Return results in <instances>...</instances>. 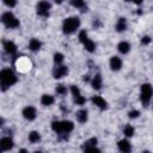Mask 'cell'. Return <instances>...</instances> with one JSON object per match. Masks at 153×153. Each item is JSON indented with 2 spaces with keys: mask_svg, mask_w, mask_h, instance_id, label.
Here are the masks:
<instances>
[{
  "mask_svg": "<svg viewBox=\"0 0 153 153\" xmlns=\"http://www.w3.org/2000/svg\"><path fill=\"white\" fill-rule=\"evenodd\" d=\"M139 115H140V112L137 110H133V111L129 112V117L130 118H136V117H139Z\"/></svg>",
  "mask_w": 153,
  "mask_h": 153,
  "instance_id": "31",
  "label": "cell"
},
{
  "mask_svg": "<svg viewBox=\"0 0 153 153\" xmlns=\"http://www.w3.org/2000/svg\"><path fill=\"white\" fill-rule=\"evenodd\" d=\"M4 48H5L6 53H8L10 55L16 54V51H17V45L11 41H5L4 42Z\"/></svg>",
  "mask_w": 153,
  "mask_h": 153,
  "instance_id": "13",
  "label": "cell"
},
{
  "mask_svg": "<svg viewBox=\"0 0 153 153\" xmlns=\"http://www.w3.org/2000/svg\"><path fill=\"white\" fill-rule=\"evenodd\" d=\"M1 22L5 24L6 27L8 29H14V27H18L19 26V20L14 17L13 13L11 12H5L2 16H1Z\"/></svg>",
  "mask_w": 153,
  "mask_h": 153,
  "instance_id": "5",
  "label": "cell"
},
{
  "mask_svg": "<svg viewBox=\"0 0 153 153\" xmlns=\"http://www.w3.org/2000/svg\"><path fill=\"white\" fill-rule=\"evenodd\" d=\"M123 131H124V135H126V136H133L135 130H134V127H131L130 124H127V126L124 127V130H123Z\"/></svg>",
  "mask_w": 153,
  "mask_h": 153,
  "instance_id": "25",
  "label": "cell"
},
{
  "mask_svg": "<svg viewBox=\"0 0 153 153\" xmlns=\"http://www.w3.org/2000/svg\"><path fill=\"white\" fill-rule=\"evenodd\" d=\"M126 1H131V2H134V4H136V5H140V4L142 2V0H126Z\"/></svg>",
  "mask_w": 153,
  "mask_h": 153,
  "instance_id": "33",
  "label": "cell"
},
{
  "mask_svg": "<svg viewBox=\"0 0 153 153\" xmlns=\"http://www.w3.org/2000/svg\"><path fill=\"white\" fill-rule=\"evenodd\" d=\"M92 103H93L96 106H98L100 110H105V109L108 108V103H106L100 96H94V97L92 98Z\"/></svg>",
  "mask_w": 153,
  "mask_h": 153,
  "instance_id": "12",
  "label": "cell"
},
{
  "mask_svg": "<svg viewBox=\"0 0 153 153\" xmlns=\"http://www.w3.org/2000/svg\"><path fill=\"white\" fill-rule=\"evenodd\" d=\"M71 92H72V94H73L74 102H75L78 105H84V104H85L86 99L80 94V90H79L75 85H72V86H71Z\"/></svg>",
  "mask_w": 153,
  "mask_h": 153,
  "instance_id": "7",
  "label": "cell"
},
{
  "mask_svg": "<svg viewBox=\"0 0 153 153\" xmlns=\"http://www.w3.org/2000/svg\"><path fill=\"white\" fill-rule=\"evenodd\" d=\"M17 66H18V69H20V71H27V69H30V62L26 59H24V57H22V59L18 60Z\"/></svg>",
  "mask_w": 153,
  "mask_h": 153,
  "instance_id": "17",
  "label": "cell"
},
{
  "mask_svg": "<svg viewBox=\"0 0 153 153\" xmlns=\"http://www.w3.org/2000/svg\"><path fill=\"white\" fill-rule=\"evenodd\" d=\"M23 116L29 120V121H32L36 118V109L33 106H26L24 110H23Z\"/></svg>",
  "mask_w": 153,
  "mask_h": 153,
  "instance_id": "10",
  "label": "cell"
},
{
  "mask_svg": "<svg viewBox=\"0 0 153 153\" xmlns=\"http://www.w3.org/2000/svg\"><path fill=\"white\" fill-rule=\"evenodd\" d=\"M68 73V68L63 65H57V67H55L54 69V78L55 79H60L62 76H65Z\"/></svg>",
  "mask_w": 153,
  "mask_h": 153,
  "instance_id": "9",
  "label": "cell"
},
{
  "mask_svg": "<svg viewBox=\"0 0 153 153\" xmlns=\"http://www.w3.org/2000/svg\"><path fill=\"white\" fill-rule=\"evenodd\" d=\"M13 147V141L10 137H2L0 140V148L1 151H10Z\"/></svg>",
  "mask_w": 153,
  "mask_h": 153,
  "instance_id": "11",
  "label": "cell"
},
{
  "mask_svg": "<svg viewBox=\"0 0 153 153\" xmlns=\"http://www.w3.org/2000/svg\"><path fill=\"white\" fill-rule=\"evenodd\" d=\"M54 62H55L56 65H61V63L63 62V55H62L61 53H56V54L54 55Z\"/></svg>",
  "mask_w": 153,
  "mask_h": 153,
  "instance_id": "28",
  "label": "cell"
},
{
  "mask_svg": "<svg viewBox=\"0 0 153 153\" xmlns=\"http://www.w3.org/2000/svg\"><path fill=\"white\" fill-rule=\"evenodd\" d=\"M126 29H127V20H126V18H120L117 24H116V30L118 32H122Z\"/></svg>",
  "mask_w": 153,
  "mask_h": 153,
  "instance_id": "20",
  "label": "cell"
},
{
  "mask_svg": "<svg viewBox=\"0 0 153 153\" xmlns=\"http://www.w3.org/2000/svg\"><path fill=\"white\" fill-rule=\"evenodd\" d=\"M50 7H51V6H50V4H49L48 1L42 0V1H39V2L37 4V6H36V12H37V14L41 16V17H48V16H49Z\"/></svg>",
  "mask_w": 153,
  "mask_h": 153,
  "instance_id": "6",
  "label": "cell"
},
{
  "mask_svg": "<svg viewBox=\"0 0 153 153\" xmlns=\"http://www.w3.org/2000/svg\"><path fill=\"white\" fill-rule=\"evenodd\" d=\"M82 149L85 152H99V149L97 148V139L92 137V139L85 141V143L82 146Z\"/></svg>",
  "mask_w": 153,
  "mask_h": 153,
  "instance_id": "8",
  "label": "cell"
},
{
  "mask_svg": "<svg viewBox=\"0 0 153 153\" xmlns=\"http://www.w3.org/2000/svg\"><path fill=\"white\" fill-rule=\"evenodd\" d=\"M118 149L121 151V152H124V153H128V152H130L131 151V147H130V143H129V141L128 140H120L118 141Z\"/></svg>",
  "mask_w": 153,
  "mask_h": 153,
  "instance_id": "14",
  "label": "cell"
},
{
  "mask_svg": "<svg viewBox=\"0 0 153 153\" xmlns=\"http://www.w3.org/2000/svg\"><path fill=\"white\" fill-rule=\"evenodd\" d=\"M0 81H1V90L6 91L10 86L17 82V76L10 68H5L0 72Z\"/></svg>",
  "mask_w": 153,
  "mask_h": 153,
  "instance_id": "1",
  "label": "cell"
},
{
  "mask_svg": "<svg viewBox=\"0 0 153 153\" xmlns=\"http://www.w3.org/2000/svg\"><path fill=\"white\" fill-rule=\"evenodd\" d=\"M117 49H118V51H120L121 54H127V53H129V50H130V44H129L128 42L122 41V42L118 43Z\"/></svg>",
  "mask_w": 153,
  "mask_h": 153,
  "instance_id": "16",
  "label": "cell"
},
{
  "mask_svg": "<svg viewBox=\"0 0 153 153\" xmlns=\"http://www.w3.org/2000/svg\"><path fill=\"white\" fill-rule=\"evenodd\" d=\"M56 93L60 96H65L67 93V87L65 85H57L56 87Z\"/></svg>",
  "mask_w": 153,
  "mask_h": 153,
  "instance_id": "27",
  "label": "cell"
},
{
  "mask_svg": "<svg viewBox=\"0 0 153 153\" xmlns=\"http://www.w3.org/2000/svg\"><path fill=\"white\" fill-rule=\"evenodd\" d=\"M84 80H85V81H88V75H85V76H84Z\"/></svg>",
  "mask_w": 153,
  "mask_h": 153,
  "instance_id": "34",
  "label": "cell"
},
{
  "mask_svg": "<svg viewBox=\"0 0 153 153\" xmlns=\"http://www.w3.org/2000/svg\"><path fill=\"white\" fill-rule=\"evenodd\" d=\"M39 140H41L39 133H37V131H31V133L29 134V141H30L31 143H36V142H38Z\"/></svg>",
  "mask_w": 153,
  "mask_h": 153,
  "instance_id": "24",
  "label": "cell"
},
{
  "mask_svg": "<svg viewBox=\"0 0 153 153\" xmlns=\"http://www.w3.org/2000/svg\"><path fill=\"white\" fill-rule=\"evenodd\" d=\"M153 94V88L151 86V84H142L141 85V93H140V98H141V103L143 104V106H147Z\"/></svg>",
  "mask_w": 153,
  "mask_h": 153,
  "instance_id": "4",
  "label": "cell"
},
{
  "mask_svg": "<svg viewBox=\"0 0 153 153\" xmlns=\"http://www.w3.org/2000/svg\"><path fill=\"white\" fill-rule=\"evenodd\" d=\"M51 128L57 134H68L73 130L74 124L71 121H54L51 123Z\"/></svg>",
  "mask_w": 153,
  "mask_h": 153,
  "instance_id": "2",
  "label": "cell"
},
{
  "mask_svg": "<svg viewBox=\"0 0 153 153\" xmlns=\"http://www.w3.org/2000/svg\"><path fill=\"white\" fill-rule=\"evenodd\" d=\"M41 103H42L43 105H45V106L51 105V104L54 103V97L50 96V94H43L42 98H41Z\"/></svg>",
  "mask_w": 153,
  "mask_h": 153,
  "instance_id": "22",
  "label": "cell"
},
{
  "mask_svg": "<svg viewBox=\"0 0 153 153\" xmlns=\"http://www.w3.org/2000/svg\"><path fill=\"white\" fill-rule=\"evenodd\" d=\"M55 2H56V4H61V2H62V0H55Z\"/></svg>",
  "mask_w": 153,
  "mask_h": 153,
  "instance_id": "35",
  "label": "cell"
},
{
  "mask_svg": "<svg viewBox=\"0 0 153 153\" xmlns=\"http://www.w3.org/2000/svg\"><path fill=\"white\" fill-rule=\"evenodd\" d=\"M41 45H42V43H41L38 39H36V38H32V39L30 41V43H29V48H30V50H32V51H37V50L41 48Z\"/></svg>",
  "mask_w": 153,
  "mask_h": 153,
  "instance_id": "21",
  "label": "cell"
},
{
  "mask_svg": "<svg viewBox=\"0 0 153 153\" xmlns=\"http://www.w3.org/2000/svg\"><path fill=\"white\" fill-rule=\"evenodd\" d=\"M75 117H76V120H78L80 123H85V122L87 121V111H86L85 109H81V110L76 111Z\"/></svg>",
  "mask_w": 153,
  "mask_h": 153,
  "instance_id": "18",
  "label": "cell"
},
{
  "mask_svg": "<svg viewBox=\"0 0 153 153\" xmlns=\"http://www.w3.org/2000/svg\"><path fill=\"white\" fill-rule=\"evenodd\" d=\"M87 38H88V37H87L86 31H84V30H82V31H80V32H79V41H80L81 43H84Z\"/></svg>",
  "mask_w": 153,
  "mask_h": 153,
  "instance_id": "29",
  "label": "cell"
},
{
  "mask_svg": "<svg viewBox=\"0 0 153 153\" xmlns=\"http://www.w3.org/2000/svg\"><path fill=\"white\" fill-rule=\"evenodd\" d=\"M151 42V38L148 37V36H145V37H142V39H141V43L142 44H148Z\"/></svg>",
  "mask_w": 153,
  "mask_h": 153,
  "instance_id": "32",
  "label": "cell"
},
{
  "mask_svg": "<svg viewBox=\"0 0 153 153\" xmlns=\"http://www.w3.org/2000/svg\"><path fill=\"white\" fill-rule=\"evenodd\" d=\"M110 67H111L112 71H118V69H121V67H122V61H121V59L117 57V56H112L111 60H110Z\"/></svg>",
  "mask_w": 153,
  "mask_h": 153,
  "instance_id": "15",
  "label": "cell"
},
{
  "mask_svg": "<svg viewBox=\"0 0 153 153\" xmlns=\"http://www.w3.org/2000/svg\"><path fill=\"white\" fill-rule=\"evenodd\" d=\"M79 25H80V19L78 17H69L65 19L62 24V30L65 33H72L79 27Z\"/></svg>",
  "mask_w": 153,
  "mask_h": 153,
  "instance_id": "3",
  "label": "cell"
},
{
  "mask_svg": "<svg viewBox=\"0 0 153 153\" xmlns=\"http://www.w3.org/2000/svg\"><path fill=\"white\" fill-rule=\"evenodd\" d=\"M4 4L8 7H14L17 4V0H4Z\"/></svg>",
  "mask_w": 153,
  "mask_h": 153,
  "instance_id": "30",
  "label": "cell"
},
{
  "mask_svg": "<svg viewBox=\"0 0 153 153\" xmlns=\"http://www.w3.org/2000/svg\"><path fill=\"white\" fill-rule=\"evenodd\" d=\"M82 44H84L85 49H86L87 51H90V53H93V51H94V49H96V44H94L90 38H87Z\"/></svg>",
  "mask_w": 153,
  "mask_h": 153,
  "instance_id": "23",
  "label": "cell"
},
{
  "mask_svg": "<svg viewBox=\"0 0 153 153\" xmlns=\"http://www.w3.org/2000/svg\"><path fill=\"white\" fill-rule=\"evenodd\" d=\"M71 4L76 8H85V1L84 0H72Z\"/></svg>",
  "mask_w": 153,
  "mask_h": 153,
  "instance_id": "26",
  "label": "cell"
},
{
  "mask_svg": "<svg viewBox=\"0 0 153 153\" xmlns=\"http://www.w3.org/2000/svg\"><path fill=\"white\" fill-rule=\"evenodd\" d=\"M92 87L94 90H99L102 87V76H100V74H96L94 78L92 79Z\"/></svg>",
  "mask_w": 153,
  "mask_h": 153,
  "instance_id": "19",
  "label": "cell"
}]
</instances>
